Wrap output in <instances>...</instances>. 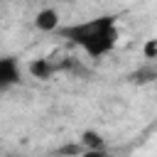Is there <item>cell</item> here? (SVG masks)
<instances>
[{
  "mask_svg": "<svg viewBox=\"0 0 157 157\" xmlns=\"http://www.w3.org/2000/svg\"><path fill=\"white\" fill-rule=\"evenodd\" d=\"M20 78H22V71H20L17 59H12V56H0V91L7 88V86L20 83Z\"/></svg>",
  "mask_w": 157,
  "mask_h": 157,
  "instance_id": "cell-2",
  "label": "cell"
},
{
  "mask_svg": "<svg viewBox=\"0 0 157 157\" xmlns=\"http://www.w3.org/2000/svg\"><path fill=\"white\" fill-rule=\"evenodd\" d=\"M78 157H110L105 150H83Z\"/></svg>",
  "mask_w": 157,
  "mask_h": 157,
  "instance_id": "cell-7",
  "label": "cell"
},
{
  "mask_svg": "<svg viewBox=\"0 0 157 157\" xmlns=\"http://www.w3.org/2000/svg\"><path fill=\"white\" fill-rule=\"evenodd\" d=\"M29 74H32L34 78H49V74H52V64H49L47 59H34V61L29 64Z\"/></svg>",
  "mask_w": 157,
  "mask_h": 157,
  "instance_id": "cell-5",
  "label": "cell"
},
{
  "mask_svg": "<svg viewBox=\"0 0 157 157\" xmlns=\"http://www.w3.org/2000/svg\"><path fill=\"white\" fill-rule=\"evenodd\" d=\"M142 56H145V59H157V37L145 39V44H142Z\"/></svg>",
  "mask_w": 157,
  "mask_h": 157,
  "instance_id": "cell-6",
  "label": "cell"
},
{
  "mask_svg": "<svg viewBox=\"0 0 157 157\" xmlns=\"http://www.w3.org/2000/svg\"><path fill=\"white\" fill-rule=\"evenodd\" d=\"M64 34L71 42H76L88 56H96V59L113 52V47L118 44V27L113 17H96L91 22L74 25L64 29Z\"/></svg>",
  "mask_w": 157,
  "mask_h": 157,
  "instance_id": "cell-1",
  "label": "cell"
},
{
  "mask_svg": "<svg viewBox=\"0 0 157 157\" xmlns=\"http://www.w3.org/2000/svg\"><path fill=\"white\" fill-rule=\"evenodd\" d=\"M34 27L39 32H54V29H59V12L54 7H42L34 15Z\"/></svg>",
  "mask_w": 157,
  "mask_h": 157,
  "instance_id": "cell-3",
  "label": "cell"
},
{
  "mask_svg": "<svg viewBox=\"0 0 157 157\" xmlns=\"http://www.w3.org/2000/svg\"><path fill=\"white\" fill-rule=\"evenodd\" d=\"M81 147H83V150H103V147H105V140H103L101 132L86 130V132L81 135Z\"/></svg>",
  "mask_w": 157,
  "mask_h": 157,
  "instance_id": "cell-4",
  "label": "cell"
}]
</instances>
